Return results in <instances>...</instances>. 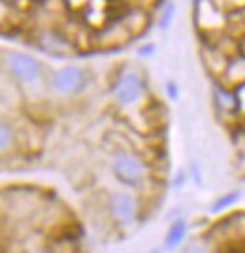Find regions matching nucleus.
I'll list each match as a JSON object with an SVG mask.
<instances>
[{"mask_svg":"<svg viewBox=\"0 0 245 253\" xmlns=\"http://www.w3.org/2000/svg\"><path fill=\"white\" fill-rule=\"evenodd\" d=\"M210 244L224 253H240L245 248V211H238L215 223L210 231Z\"/></svg>","mask_w":245,"mask_h":253,"instance_id":"f257e3e1","label":"nucleus"},{"mask_svg":"<svg viewBox=\"0 0 245 253\" xmlns=\"http://www.w3.org/2000/svg\"><path fill=\"white\" fill-rule=\"evenodd\" d=\"M143 89V78L136 70H123L113 84V96L121 104L130 106L141 98Z\"/></svg>","mask_w":245,"mask_h":253,"instance_id":"f03ea898","label":"nucleus"},{"mask_svg":"<svg viewBox=\"0 0 245 253\" xmlns=\"http://www.w3.org/2000/svg\"><path fill=\"white\" fill-rule=\"evenodd\" d=\"M113 174L125 185H138L143 178V163L132 153H119L113 159Z\"/></svg>","mask_w":245,"mask_h":253,"instance_id":"7ed1b4c3","label":"nucleus"},{"mask_svg":"<svg viewBox=\"0 0 245 253\" xmlns=\"http://www.w3.org/2000/svg\"><path fill=\"white\" fill-rule=\"evenodd\" d=\"M8 63H10L11 72L17 76L25 84H32L36 82L40 74H42V64L38 63L34 57L27 55V53L13 51L8 55Z\"/></svg>","mask_w":245,"mask_h":253,"instance_id":"20e7f679","label":"nucleus"},{"mask_svg":"<svg viewBox=\"0 0 245 253\" xmlns=\"http://www.w3.org/2000/svg\"><path fill=\"white\" fill-rule=\"evenodd\" d=\"M83 82H85V74L81 68L77 66H66V68H61L59 72L53 74V80H51V85L57 93H63V95H70V93H75L83 87Z\"/></svg>","mask_w":245,"mask_h":253,"instance_id":"39448f33","label":"nucleus"},{"mask_svg":"<svg viewBox=\"0 0 245 253\" xmlns=\"http://www.w3.org/2000/svg\"><path fill=\"white\" fill-rule=\"evenodd\" d=\"M109 208H111L113 217L119 223L128 225V223L134 221V217L138 213V202L128 193H113L111 201H109Z\"/></svg>","mask_w":245,"mask_h":253,"instance_id":"423d86ee","label":"nucleus"},{"mask_svg":"<svg viewBox=\"0 0 245 253\" xmlns=\"http://www.w3.org/2000/svg\"><path fill=\"white\" fill-rule=\"evenodd\" d=\"M221 80H223L224 87H228V89H232V91H234V87L245 84V57L244 55H236V57H230V59H228V64H226V68H224Z\"/></svg>","mask_w":245,"mask_h":253,"instance_id":"0eeeda50","label":"nucleus"},{"mask_svg":"<svg viewBox=\"0 0 245 253\" xmlns=\"http://www.w3.org/2000/svg\"><path fill=\"white\" fill-rule=\"evenodd\" d=\"M185 234H187V221H185V219H175V221L170 225V229H168L166 240H164V248H166L168 252H174V250L183 242Z\"/></svg>","mask_w":245,"mask_h":253,"instance_id":"6e6552de","label":"nucleus"},{"mask_svg":"<svg viewBox=\"0 0 245 253\" xmlns=\"http://www.w3.org/2000/svg\"><path fill=\"white\" fill-rule=\"evenodd\" d=\"M215 96H217V102L221 104L224 112H236V108H238V98H236L234 91L232 89H228V87H217V91H215Z\"/></svg>","mask_w":245,"mask_h":253,"instance_id":"1a4fd4ad","label":"nucleus"},{"mask_svg":"<svg viewBox=\"0 0 245 253\" xmlns=\"http://www.w3.org/2000/svg\"><path fill=\"white\" fill-rule=\"evenodd\" d=\"M238 199H240V193H238V191H234V193H228L226 197H221L219 201L215 202L213 206H211V210H213V211H223L224 208H228V206H232L234 202H238Z\"/></svg>","mask_w":245,"mask_h":253,"instance_id":"9d476101","label":"nucleus"},{"mask_svg":"<svg viewBox=\"0 0 245 253\" xmlns=\"http://www.w3.org/2000/svg\"><path fill=\"white\" fill-rule=\"evenodd\" d=\"M183 253H213V246H211L210 242L194 240V242H191L185 250H183Z\"/></svg>","mask_w":245,"mask_h":253,"instance_id":"9b49d317","label":"nucleus"},{"mask_svg":"<svg viewBox=\"0 0 245 253\" xmlns=\"http://www.w3.org/2000/svg\"><path fill=\"white\" fill-rule=\"evenodd\" d=\"M10 142H11V130L4 123H0V149L8 148Z\"/></svg>","mask_w":245,"mask_h":253,"instance_id":"f8f14e48","label":"nucleus"},{"mask_svg":"<svg viewBox=\"0 0 245 253\" xmlns=\"http://www.w3.org/2000/svg\"><path fill=\"white\" fill-rule=\"evenodd\" d=\"M238 49H240V55L245 57V31L238 36Z\"/></svg>","mask_w":245,"mask_h":253,"instance_id":"ddd939ff","label":"nucleus"},{"mask_svg":"<svg viewBox=\"0 0 245 253\" xmlns=\"http://www.w3.org/2000/svg\"><path fill=\"white\" fill-rule=\"evenodd\" d=\"M172 13H174V6H168V11H166V15L162 17V21H160V25L162 27H168V23H170V19H172Z\"/></svg>","mask_w":245,"mask_h":253,"instance_id":"4468645a","label":"nucleus"},{"mask_svg":"<svg viewBox=\"0 0 245 253\" xmlns=\"http://www.w3.org/2000/svg\"><path fill=\"white\" fill-rule=\"evenodd\" d=\"M168 91H170L172 93V98H175V95H177V93H175V87H174V85H168Z\"/></svg>","mask_w":245,"mask_h":253,"instance_id":"2eb2a0df","label":"nucleus"}]
</instances>
